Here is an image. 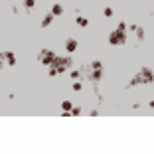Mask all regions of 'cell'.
<instances>
[{
    "label": "cell",
    "mask_w": 154,
    "mask_h": 154,
    "mask_svg": "<svg viewBox=\"0 0 154 154\" xmlns=\"http://www.w3.org/2000/svg\"><path fill=\"white\" fill-rule=\"evenodd\" d=\"M87 24H89V22H87V18H83V16H79V18H77V26H81V28H85Z\"/></svg>",
    "instance_id": "obj_11"
},
{
    "label": "cell",
    "mask_w": 154,
    "mask_h": 154,
    "mask_svg": "<svg viewBox=\"0 0 154 154\" xmlns=\"http://www.w3.org/2000/svg\"><path fill=\"white\" fill-rule=\"evenodd\" d=\"M53 18H55V16H53L51 12L48 14V16H44V20H42V28H48V26H50L51 22H53Z\"/></svg>",
    "instance_id": "obj_7"
},
{
    "label": "cell",
    "mask_w": 154,
    "mask_h": 154,
    "mask_svg": "<svg viewBox=\"0 0 154 154\" xmlns=\"http://www.w3.org/2000/svg\"><path fill=\"white\" fill-rule=\"evenodd\" d=\"M138 73H140V77H142V83H152L154 81V75H152V71H150L148 67H142Z\"/></svg>",
    "instance_id": "obj_3"
},
{
    "label": "cell",
    "mask_w": 154,
    "mask_h": 154,
    "mask_svg": "<svg viewBox=\"0 0 154 154\" xmlns=\"http://www.w3.org/2000/svg\"><path fill=\"white\" fill-rule=\"evenodd\" d=\"M79 113H81L79 107H73V109H71V115H79Z\"/></svg>",
    "instance_id": "obj_19"
},
{
    "label": "cell",
    "mask_w": 154,
    "mask_h": 154,
    "mask_svg": "<svg viewBox=\"0 0 154 154\" xmlns=\"http://www.w3.org/2000/svg\"><path fill=\"white\" fill-rule=\"evenodd\" d=\"M61 109H63V111H71V109H73V105H71L69 101H63V103H61Z\"/></svg>",
    "instance_id": "obj_13"
},
{
    "label": "cell",
    "mask_w": 154,
    "mask_h": 154,
    "mask_svg": "<svg viewBox=\"0 0 154 154\" xmlns=\"http://www.w3.org/2000/svg\"><path fill=\"white\" fill-rule=\"evenodd\" d=\"M103 14H105L107 18H111V16H113V8H105V12H103Z\"/></svg>",
    "instance_id": "obj_17"
},
{
    "label": "cell",
    "mask_w": 154,
    "mask_h": 154,
    "mask_svg": "<svg viewBox=\"0 0 154 154\" xmlns=\"http://www.w3.org/2000/svg\"><path fill=\"white\" fill-rule=\"evenodd\" d=\"M53 59H55V53L51 50H44V51H40V55H38V61L42 65H51Z\"/></svg>",
    "instance_id": "obj_1"
},
{
    "label": "cell",
    "mask_w": 154,
    "mask_h": 154,
    "mask_svg": "<svg viewBox=\"0 0 154 154\" xmlns=\"http://www.w3.org/2000/svg\"><path fill=\"white\" fill-rule=\"evenodd\" d=\"M65 50H67L69 53H73V51L77 50V40H73V38L65 40Z\"/></svg>",
    "instance_id": "obj_5"
},
{
    "label": "cell",
    "mask_w": 154,
    "mask_h": 154,
    "mask_svg": "<svg viewBox=\"0 0 154 154\" xmlns=\"http://www.w3.org/2000/svg\"><path fill=\"white\" fill-rule=\"evenodd\" d=\"M51 14H53V16H59V14H63V6H59V4H53V6H51Z\"/></svg>",
    "instance_id": "obj_9"
},
{
    "label": "cell",
    "mask_w": 154,
    "mask_h": 154,
    "mask_svg": "<svg viewBox=\"0 0 154 154\" xmlns=\"http://www.w3.org/2000/svg\"><path fill=\"white\" fill-rule=\"evenodd\" d=\"M2 57H4V61H6L8 65H16V55H14L12 51H4Z\"/></svg>",
    "instance_id": "obj_4"
},
{
    "label": "cell",
    "mask_w": 154,
    "mask_h": 154,
    "mask_svg": "<svg viewBox=\"0 0 154 154\" xmlns=\"http://www.w3.org/2000/svg\"><path fill=\"white\" fill-rule=\"evenodd\" d=\"M150 107H152V109H154V99H152V101H150Z\"/></svg>",
    "instance_id": "obj_21"
},
{
    "label": "cell",
    "mask_w": 154,
    "mask_h": 154,
    "mask_svg": "<svg viewBox=\"0 0 154 154\" xmlns=\"http://www.w3.org/2000/svg\"><path fill=\"white\" fill-rule=\"evenodd\" d=\"M117 30H119V32H124V30H126V24H124V22H120L119 26H117Z\"/></svg>",
    "instance_id": "obj_18"
},
{
    "label": "cell",
    "mask_w": 154,
    "mask_h": 154,
    "mask_svg": "<svg viewBox=\"0 0 154 154\" xmlns=\"http://www.w3.org/2000/svg\"><path fill=\"white\" fill-rule=\"evenodd\" d=\"M50 75H51V77L57 75V67H50Z\"/></svg>",
    "instance_id": "obj_20"
},
{
    "label": "cell",
    "mask_w": 154,
    "mask_h": 154,
    "mask_svg": "<svg viewBox=\"0 0 154 154\" xmlns=\"http://www.w3.org/2000/svg\"><path fill=\"white\" fill-rule=\"evenodd\" d=\"M138 83H142V77H140V73H137V75L132 77V81L128 83V87H134V85H138Z\"/></svg>",
    "instance_id": "obj_10"
},
{
    "label": "cell",
    "mask_w": 154,
    "mask_h": 154,
    "mask_svg": "<svg viewBox=\"0 0 154 154\" xmlns=\"http://www.w3.org/2000/svg\"><path fill=\"white\" fill-rule=\"evenodd\" d=\"M69 75H71V79H75V81H79V79H81V73H79V71H75V69H73Z\"/></svg>",
    "instance_id": "obj_12"
},
{
    "label": "cell",
    "mask_w": 154,
    "mask_h": 154,
    "mask_svg": "<svg viewBox=\"0 0 154 154\" xmlns=\"http://www.w3.org/2000/svg\"><path fill=\"white\" fill-rule=\"evenodd\" d=\"M130 30H134V34H137L138 40H144V30L140 26H130Z\"/></svg>",
    "instance_id": "obj_8"
},
{
    "label": "cell",
    "mask_w": 154,
    "mask_h": 154,
    "mask_svg": "<svg viewBox=\"0 0 154 154\" xmlns=\"http://www.w3.org/2000/svg\"><path fill=\"white\" fill-rule=\"evenodd\" d=\"M109 42H111L113 46H122V44L126 42V38H124V32H119V30H115L113 34L109 36Z\"/></svg>",
    "instance_id": "obj_2"
},
{
    "label": "cell",
    "mask_w": 154,
    "mask_h": 154,
    "mask_svg": "<svg viewBox=\"0 0 154 154\" xmlns=\"http://www.w3.org/2000/svg\"><path fill=\"white\" fill-rule=\"evenodd\" d=\"M101 67H103V63H101V61H93V63L89 65V69H101Z\"/></svg>",
    "instance_id": "obj_14"
},
{
    "label": "cell",
    "mask_w": 154,
    "mask_h": 154,
    "mask_svg": "<svg viewBox=\"0 0 154 154\" xmlns=\"http://www.w3.org/2000/svg\"><path fill=\"white\" fill-rule=\"evenodd\" d=\"M81 81H73V91H81Z\"/></svg>",
    "instance_id": "obj_16"
},
{
    "label": "cell",
    "mask_w": 154,
    "mask_h": 154,
    "mask_svg": "<svg viewBox=\"0 0 154 154\" xmlns=\"http://www.w3.org/2000/svg\"><path fill=\"white\" fill-rule=\"evenodd\" d=\"M34 4H36V0H24V6L30 10V8H34Z\"/></svg>",
    "instance_id": "obj_15"
},
{
    "label": "cell",
    "mask_w": 154,
    "mask_h": 154,
    "mask_svg": "<svg viewBox=\"0 0 154 154\" xmlns=\"http://www.w3.org/2000/svg\"><path fill=\"white\" fill-rule=\"evenodd\" d=\"M101 69H89V79H91V81H99V79H101Z\"/></svg>",
    "instance_id": "obj_6"
}]
</instances>
